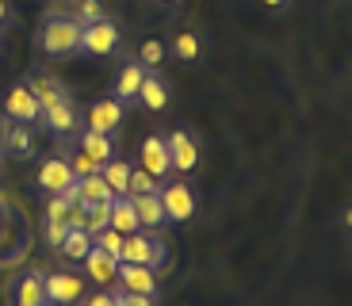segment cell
Masks as SVG:
<instances>
[{
	"label": "cell",
	"mask_w": 352,
	"mask_h": 306,
	"mask_svg": "<svg viewBox=\"0 0 352 306\" xmlns=\"http://www.w3.org/2000/svg\"><path fill=\"white\" fill-rule=\"evenodd\" d=\"M80 31H85V27H80L77 19H65V16L46 19L43 31H38V50L54 54V58H62V54H77L80 50Z\"/></svg>",
	"instance_id": "1"
},
{
	"label": "cell",
	"mask_w": 352,
	"mask_h": 306,
	"mask_svg": "<svg viewBox=\"0 0 352 306\" xmlns=\"http://www.w3.org/2000/svg\"><path fill=\"white\" fill-rule=\"evenodd\" d=\"M119 264H150V268H161L165 264V249H161V241L150 230H134V234L123 237Z\"/></svg>",
	"instance_id": "2"
},
{
	"label": "cell",
	"mask_w": 352,
	"mask_h": 306,
	"mask_svg": "<svg viewBox=\"0 0 352 306\" xmlns=\"http://www.w3.org/2000/svg\"><path fill=\"white\" fill-rule=\"evenodd\" d=\"M161 207H165V222H188L195 215V192H192V184L184 180H173V184H161V192H157Z\"/></svg>",
	"instance_id": "3"
},
{
	"label": "cell",
	"mask_w": 352,
	"mask_h": 306,
	"mask_svg": "<svg viewBox=\"0 0 352 306\" xmlns=\"http://www.w3.org/2000/svg\"><path fill=\"white\" fill-rule=\"evenodd\" d=\"M119 43H123V31H119L115 19H100V23H88L85 31H80V50L92 54V58H107V54H115Z\"/></svg>",
	"instance_id": "4"
},
{
	"label": "cell",
	"mask_w": 352,
	"mask_h": 306,
	"mask_svg": "<svg viewBox=\"0 0 352 306\" xmlns=\"http://www.w3.org/2000/svg\"><path fill=\"white\" fill-rule=\"evenodd\" d=\"M43 287H46V303L50 306H77L85 298V280L69 276V272H50L43 280Z\"/></svg>",
	"instance_id": "5"
},
{
	"label": "cell",
	"mask_w": 352,
	"mask_h": 306,
	"mask_svg": "<svg viewBox=\"0 0 352 306\" xmlns=\"http://www.w3.org/2000/svg\"><path fill=\"white\" fill-rule=\"evenodd\" d=\"M119 287L131 291V295H157L161 280H157V268H150V264H119Z\"/></svg>",
	"instance_id": "6"
},
{
	"label": "cell",
	"mask_w": 352,
	"mask_h": 306,
	"mask_svg": "<svg viewBox=\"0 0 352 306\" xmlns=\"http://www.w3.org/2000/svg\"><path fill=\"white\" fill-rule=\"evenodd\" d=\"M4 115H8L12 122H27V127H31V122L43 115V104L35 100V92L27 85H16V88H8V96H4Z\"/></svg>",
	"instance_id": "7"
},
{
	"label": "cell",
	"mask_w": 352,
	"mask_h": 306,
	"mask_svg": "<svg viewBox=\"0 0 352 306\" xmlns=\"http://www.w3.org/2000/svg\"><path fill=\"white\" fill-rule=\"evenodd\" d=\"M165 142H168V157H173V173H195L199 168V142L188 131H173Z\"/></svg>",
	"instance_id": "8"
},
{
	"label": "cell",
	"mask_w": 352,
	"mask_h": 306,
	"mask_svg": "<svg viewBox=\"0 0 352 306\" xmlns=\"http://www.w3.org/2000/svg\"><path fill=\"white\" fill-rule=\"evenodd\" d=\"M138 165L146 168L150 176H157V180H165V176L173 173V157H168V142L161 138V134H150V138L142 142Z\"/></svg>",
	"instance_id": "9"
},
{
	"label": "cell",
	"mask_w": 352,
	"mask_h": 306,
	"mask_svg": "<svg viewBox=\"0 0 352 306\" xmlns=\"http://www.w3.org/2000/svg\"><path fill=\"white\" fill-rule=\"evenodd\" d=\"M123 107L126 104H119L115 96H107V100H96V104L88 107V131H96V134H115L119 127H123Z\"/></svg>",
	"instance_id": "10"
},
{
	"label": "cell",
	"mask_w": 352,
	"mask_h": 306,
	"mask_svg": "<svg viewBox=\"0 0 352 306\" xmlns=\"http://www.w3.org/2000/svg\"><path fill=\"white\" fill-rule=\"evenodd\" d=\"M35 180H38V188H43L46 195H62L65 188L77 180V176H73V168H69V161H65V157H50V161H43V165H38Z\"/></svg>",
	"instance_id": "11"
},
{
	"label": "cell",
	"mask_w": 352,
	"mask_h": 306,
	"mask_svg": "<svg viewBox=\"0 0 352 306\" xmlns=\"http://www.w3.org/2000/svg\"><path fill=\"white\" fill-rule=\"evenodd\" d=\"M80 264H85V276H88L92 283H100V287H107V283L119 280V256L104 253V249H96V245L88 249V256H85Z\"/></svg>",
	"instance_id": "12"
},
{
	"label": "cell",
	"mask_w": 352,
	"mask_h": 306,
	"mask_svg": "<svg viewBox=\"0 0 352 306\" xmlns=\"http://www.w3.org/2000/svg\"><path fill=\"white\" fill-rule=\"evenodd\" d=\"M146 73L150 69H146L142 61H126L123 69H119V80H115V100H119V104H134L142 80H146Z\"/></svg>",
	"instance_id": "13"
},
{
	"label": "cell",
	"mask_w": 352,
	"mask_h": 306,
	"mask_svg": "<svg viewBox=\"0 0 352 306\" xmlns=\"http://www.w3.org/2000/svg\"><path fill=\"white\" fill-rule=\"evenodd\" d=\"M16 306H50V303H46V287H43V276H38V272L19 276V283H16Z\"/></svg>",
	"instance_id": "14"
},
{
	"label": "cell",
	"mask_w": 352,
	"mask_h": 306,
	"mask_svg": "<svg viewBox=\"0 0 352 306\" xmlns=\"http://www.w3.org/2000/svg\"><path fill=\"white\" fill-rule=\"evenodd\" d=\"M46 127H50L54 134H69V131H77V107H73V100L65 96L62 104H54V107H46Z\"/></svg>",
	"instance_id": "15"
},
{
	"label": "cell",
	"mask_w": 352,
	"mask_h": 306,
	"mask_svg": "<svg viewBox=\"0 0 352 306\" xmlns=\"http://www.w3.org/2000/svg\"><path fill=\"white\" fill-rule=\"evenodd\" d=\"M138 104L150 107V111H165L168 107V88L161 77H153V73H146V80H142L138 88Z\"/></svg>",
	"instance_id": "16"
},
{
	"label": "cell",
	"mask_w": 352,
	"mask_h": 306,
	"mask_svg": "<svg viewBox=\"0 0 352 306\" xmlns=\"http://www.w3.org/2000/svg\"><path fill=\"white\" fill-rule=\"evenodd\" d=\"M134 203V215H138V226L142 230H157L161 222H165V207H161L157 195H138Z\"/></svg>",
	"instance_id": "17"
},
{
	"label": "cell",
	"mask_w": 352,
	"mask_h": 306,
	"mask_svg": "<svg viewBox=\"0 0 352 306\" xmlns=\"http://www.w3.org/2000/svg\"><path fill=\"white\" fill-rule=\"evenodd\" d=\"M77 188H80V203H100V199H115V192L107 188V180H104V173H92V176H80L77 180Z\"/></svg>",
	"instance_id": "18"
},
{
	"label": "cell",
	"mask_w": 352,
	"mask_h": 306,
	"mask_svg": "<svg viewBox=\"0 0 352 306\" xmlns=\"http://www.w3.org/2000/svg\"><path fill=\"white\" fill-rule=\"evenodd\" d=\"M111 230H119V234H134V230H142L138 226V215H134V203L126 199V195H119L115 199V207H111Z\"/></svg>",
	"instance_id": "19"
},
{
	"label": "cell",
	"mask_w": 352,
	"mask_h": 306,
	"mask_svg": "<svg viewBox=\"0 0 352 306\" xmlns=\"http://www.w3.org/2000/svg\"><path fill=\"white\" fill-rule=\"evenodd\" d=\"M27 88L35 92V100L43 104V111H46V107H54V104H62V100H65V88L58 85L54 77H35Z\"/></svg>",
	"instance_id": "20"
},
{
	"label": "cell",
	"mask_w": 352,
	"mask_h": 306,
	"mask_svg": "<svg viewBox=\"0 0 352 306\" xmlns=\"http://www.w3.org/2000/svg\"><path fill=\"white\" fill-rule=\"evenodd\" d=\"M80 149H85L88 157L92 161H100V165H104V161H111V134H96V131H85L80 134Z\"/></svg>",
	"instance_id": "21"
},
{
	"label": "cell",
	"mask_w": 352,
	"mask_h": 306,
	"mask_svg": "<svg viewBox=\"0 0 352 306\" xmlns=\"http://www.w3.org/2000/svg\"><path fill=\"white\" fill-rule=\"evenodd\" d=\"M161 192V180L150 176L146 168H131V180H126V199H138V195H157Z\"/></svg>",
	"instance_id": "22"
},
{
	"label": "cell",
	"mask_w": 352,
	"mask_h": 306,
	"mask_svg": "<svg viewBox=\"0 0 352 306\" xmlns=\"http://www.w3.org/2000/svg\"><path fill=\"white\" fill-rule=\"evenodd\" d=\"M131 168L134 165H126V161H119V157H111V161H104V180H107V188H111L115 195H126V180H131Z\"/></svg>",
	"instance_id": "23"
},
{
	"label": "cell",
	"mask_w": 352,
	"mask_h": 306,
	"mask_svg": "<svg viewBox=\"0 0 352 306\" xmlns=\"http://www.w3.org/2000/svg\"><path fill=\"white\" fill-rule=\"evenodd\" d=\"M88 249H92V234H88V230H69V234H65V241L58 245V253L69 256V261H85Z\"/></svg>",
	"instance_id": "24"
},
{
	"label": "cell",
	"mask_w": 352,
	"mask_h": 306,
	"mask_svg": "<svg viewBox=\"0 0 352 306\" xmlns=\"http://www.w3.org/2000/svg\"><path fill=\"white\" fill-rule=\"evenodd\" d=\"M119 199V195H115ZM115 199H100V203H88V219H85V230L92 237L100 234V230H107L111 226V207H115Z\"/></svg>",
	"instance_id": "25"
},
{
	"label": "cell",
	"mask_w": 352,
	"mask_h": 306,
	"mask_svg": "<svg viewBox=\"0 0 352 306\" xmlns=\"http://www.w3.org/2000/svg\"><path fill=\"white\" fill-rule=\"evenodd\" d=\"M173 54H176V61H199V54H203V43H199V35L195 31H180L176 35V43H173Z\"/></svg>",
	"instance_id": "26"
},
{
	"label": "cell",
	"mask_w": 352,
	"mask_h": 306,
	"mask_svg": "<svg viewBox=\"0 0 352 306\" xmlns=\"http://www.w3.org/2000/svg\"><path fill=\"white\" fill-rule=\"evenodd\" d=\"M4 142H8V149H12V153H19V157H27V153L35 149L31 131H27V122H12L8 131H4Z\"/></svg>",
	"instance_id": "27"
},
{
	"label": "cell",
	"mask_w": 352,
	"mask_h": 306,
	"mask_svg": "<svg viewBox=\"0 0 352 306\" xmlns=\"http://www.w3.org/2000/svg\"><path fill=\"white\" fill-rule=\"evenodd\" d=\"M73 19H77L80 27H88V23H100V19H107V16H104V4H100V0H80V4H77V16H73Z\"/></svg>",
	"instance_id": "28"
},
{
	"label": "cell",
	"mask_w": 352,
	"mask_h": 306,
	"mask_svg": "<svg viewBox=\"0 0 352 306\" xmlns=\"http://www.w3.org/2000/svg\"><path fill=\"white\" fill-rule=\"evenodd\" d=\"M138 61L146 65V69H153V65H161V61H165V43H161V39H150V43H142V50H138Z\"/></svg>",
	"instance_id": "29"
},
{
	"label": "cell",
	"mask_w": 352,
	"mask_h": 306,
	"mask_svg": "<svg viewBox=\"0 0 352 306\" xmlns=\"http://www.w3.org/2000/svg\"><path fill=\"white\" fill-rule=\"evenodd\" d=\"M92 245H96V249H104V253H111V256H119V249H123V234H119V230H100L96 237H92Z\"/></svg>",
	"instance_id": "30"
},
{
	"label": "cell",
	"mask_w": 352,
	"mask_h": 306,
	"mask_svg": "<svg viewBox=\"0 0 352 306\" xmlns=\"http://www.w3.org/2000/svg\"><path fill=\"white\" fill-rule=\"evenodd\" d=\"M73 203L65 199V195H46V222H62L65 215H69Z\"/></svg>",
	"instance_id": "31"
},
{
	"label": "cell",
	"mask_w": 352,
	"mask_h": 306,
	"mask_svg": "<svg viewBox=\"0 0 352 306\" xmlns=\"http://www.w3.org/2000/svg\"><path fill=\"white\" fill-rule=\"evenodd\" d=\"M69 168H73V176H77V180H80V176H92V173H100V168H104V165H100V161H92V157H88V153H85V149H80L77 157L69 161Z\"/></svg>",
	"instance_id": "32"
},
{
	"label": "cell",
	"mask_w": 352,
	"mask_h": 306,
	"mask_svg": "<svg viewBox=\"0 0 352 306\" xmlns=\"http://www.w3.org/2000/svg\"><path fill=\"white\" fill-rule=\"evenodd\" d=\"M85 219H88V207H85V203H73L69 215H65V226H69V230H85Z\"/></svg>",
	"instance_id": "33"
},
{
	"label": "cell",
	"mask_w": 352,
	"mask_h": 306,
	"mask_svg": "<svg viewBox=\"0 0 352 306\" xmlns=\"http://www.w3.org/2000/svg\"><path fill=\"white\" fill-rule=\"evenodd\" d=\"M115 306H153L150 295H131V291H119L115 295Z\"/></svg>",
	"instance_id": "34"
},
{
	"label": "cell",
	"mask_w": 352,
	"mask_h": 306,
	"mask_svg": "<svg viewBox=\"0 0 352 306\" xmlns=\"http://www.w3.org/2000/svg\"><path fill=\"white\" fill-rule=\"evenodd\" d=\"M65 234H69L65 219H62V222H46V241H50V245H62V241H65Z\"/></svg>",
	"instance_id": "35"
},
{
	"label": "cell",
	"mask_w": 352,
	"mask_h": 306,
	"mask_svg": "<svg viewBox=\"0 0 352 306\" xmlns=\"http://www.w3.org/2000/svg\"><path fill=\"white\" fill-rule=\"evenodd\" d=\"M85 306H115V295L111 291H96V295H88Z\"/></svg>",
	"instance_id": "36"
},
{
	"label": "cell",
	"mask_w": 352,
	"mask_h": 306,
	"mask_svg": "<svg viewBox=\"0 0 352 306\" xmlns=\"http://www.w3.org/2000/svg\"><path fill=\"white\" fill-rule=\"evenodd\" d=\"M261 4H264V8H268V12H276V16H280V12L287 8L291 0H261Z\"/></svg>",
	"instance_id": "37"
},
{
	"label": "cell",
	"mask_w": 352,
	"mask_h": 306,
	"mask_svg": "<svg viewBox=\"0 0 352 306\" xmlns=\"http://www.w3.org/2000/svg\"><path fill=\"white\" fill-rule=\"evenodd\" d=\"M8 19V0H0V23Z\"/></svg>",
	"instance_id": "38"
},
{
	"label": "cell",
	"mask_w": 352,
	"mask_h": 306,
	"mask_svg": "<svg viewBox=\"0 0 352 306\" xmlns=\"http://www.w3.org/2000/svg\"><path fill=\"white\" fill-rule=\"evenodd\" d=\"M341 222H344V230H352V207L344 210V219H341Z\"/></svg>",
	"instance_id": "39"
},
{
	"label": "cell",
	"mask_w": 352,
	"mask_h": 306,
	"mask_svg": "<svg viewBox=\"0 0 352 306\" xmlns=\"http://www.w3.org/2000/svg\"><path fill=\"white\" fill-rule=\"evenodd\" d=\"M165 4H180V0H165Z\"/></svg>",
	"instance_id": "40"
}]
</instances>
